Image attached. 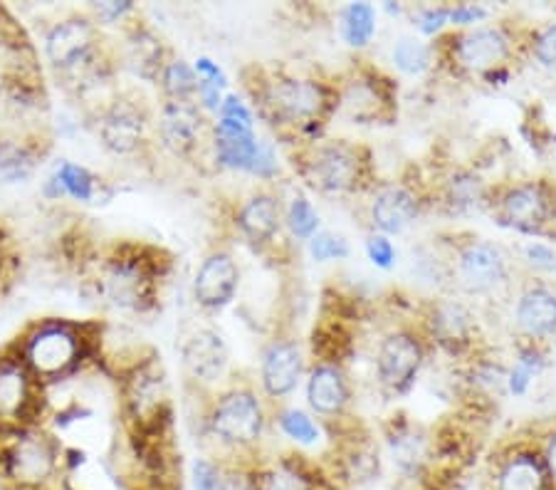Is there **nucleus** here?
Wrapping results in <instances>:
<instances>
[{
	"mask_svg": "<svg viewBox=\"0 0 556 490\" xmlns=\"http://www.w3.org/2000/svg\"><path fill=\"white\" fill-rule=\"evenodd\" d=\"M391 451H393V461L399 463V468L403 474H416L420 468V463L426 458V449L424 441L418 436L410 434H399L391 439Z\"/></svg>",
	"mask_w": 556,
	"mask_h": 490,
	"instance_id": "obj_31",
	"label": "nucleus"
},
{
	"mask_svg": "<svg viewBox=\"0 0 556 490\" xmlns=\"http://www.w3.org/2000/svg\"><path fill=\"white\" fill-rule=\"evenodd\" d=\"M460 275L470 290L485 292L505 278V261L495 246L470 243L460 253Z\"/></svg>",
	"mask_w": 556,
	"mask_h": 490,
	"instance_id": "obj_15",
	"label": "nucleus"
},
{
	"mask_svg": "<svg viewBox=\"0 0 556 490\" xmlns=\"http://www.w3.org/2000/svg\"><path fill=\"white\" fill-rule=\"evenodd\" d=\"M147 139V117L137 104L116 100L100 117V141L116 156H129Z\"/></svg>",
	"mask_w": 556,
	"mask_h": 490,
	"instance_id": "obj_8",
	"label": "nucleus"
},
{
	"mask_svg": "<svg viewBox=\"0 0 556 490\" xmlns=\"http://www.w3.org/2000/svg\"><path fill=\"white\" fill-rule=\"evenodd\" d=\"M536 369H540V362H536V356L529 354V352L522 354V360L517 362V367L513 372V381H509V385H513L515 394H522L529 381H532Z\"/></svg>",
	"mask_w": 556,
	"mask_h": 490,
	"instance_id": "obj_37",
	"label": "nucleus"
},
{
	"mask_svg": "<svg viewBox=\"0 0 556 490\" xmlns=\"http://www.w3.org/2000/svg\"><path fill=\"white\" fill-rule=\"evenodd\" d=\"M287 223H290V230L298 238H309L314 230H317V213L309 206L307 199H294L290 213H287Z\"/></svg>",
	"mask_w": 556,
	"mask_h": 490,
	"instance_id": "obj_34",
	"label": "nucleus"
},
{
	"mask_svg": "<svg viewBox=\"0 0 556 490\" xmlns=\"http://www.w3.org/2000/svg\"><path fill=\"white\" fill-rule=\"evenodd\" d=\"M17 354L40 381H58L75 372L87 356V337L83 327L52 319L35 327Z\"/></svg>",
	"mask_w": 556,
	"mask_h": 490,
	"instance_id": "obj_2",
	"label": "nucleus"
},
{
	"mask_svg": "<svg viewBox=\"0 0 556 490\" xmlns=\"http://www.w3.org/2000/svg\"><path fill=\"white\" fill-rule=\"evenodd\" d=\"M35 168H38V156L30 147L21 141L0 139V184L30 181Z\"/></svg>",
	"mask_w": 556,
	"mask_h": 490,
	"instance_id": "obj_25",
	"label": "nucleus"
},
{
	"mask_svg": "<svg viewBox=\"0 0 556 490\" xmlns=\"http://www.w3.org/2000/svg\"><path fill=\"white\" fill-rule=\"evenodd\" d=\"M312 255L317 261H334V257H346L349 255V246L344 238L331 236V234H319L312 238Z\"/></svg>",
	"mask_w": 556,
	"mask_h": 490,
	"instance_id": "obj_36",
	"label": "nucleus"
},
{
	"mask_svg": "<svg viewBox=\"0 0 556 490\" xmlns=\"http://www.w3.org/2000/svg\"><path fill=\"white\" fill-rule=\"evenodd\" d=\"M552 474L536 453H517L502 466L497 490H549Z\"/></svg>",
	"mask_w": 556,
	"mask_h": 490,
	"instance_id": "obj_18",
	"label": "nucleus"
},
{
	"mask_svg": "<svg viewBox=\"0 0 556 490\" xmlns=\"http://www.w3.org/2000/svg\"><path fill=\"white\" fill-rule=\"evenodd\" d=\"M159 79H161V87H164V92L172 97V102H188V97L199 89V75H195V70L188 67L184 60L164 65Z\"/></svg>",
	"mask_w": 556,
	"mask_h": 490,
	"instance_id": "obj_27",
	"label": "nucleus"
},
{
	"mask_svg": "<svg viewBox=\"0 0 556 490\" xmlns=\"http://www.w3.org/2000/svg\"><path fill=\"white\" fill-rule=\"evenodd\" d=\"M418 203L406 189H386L376 196L371 216L383 234H401L414 223Z\"/></svg>",
	"mask_w": 556,
	"mask_h": 490,
	"instance_id": "obj_21",
	"label": "nucleus"
},
{
	"mask_svg": "<svg viewBox=\"0 0 556 490\" xmlns=\"http://www.w3.org/2000/svg\"><path fill=\"white\" fill-rule=\"evenodd\" d=\"M302 352L294 342H275L263 362V387L270 397H285L298 387Z\"/></svg>",
	"mask_w": 556,
	"mask_h": 490,
	"instance_id": "obj_14",
	"label": "nucleus"
},
{
	"mask_svg": "<svg viewBox=\"0 0 556 490\" xmlns=\"http://www.w3.org/2000/svg\"><path fill=\"white\" fill-rule=\"evenodd\" d=\"M544 463H546V468H549V474H552V478H554V476H556V436H552L549 445H546Z\"/></svg>",
	"mask_w": 556,
	"mask_h": 490,
	"instance_id": "obj_48",
	"label": "nucleus"
},
{
	"mask_svg": "<svg viewBox=\"0 0 556 490\" xmlns=\"http://www.w3.org/2000/svg\"><path fill=\"white\" fill-rule=\"evenodd\" d=\"M0 449V476L13 490H50L60 480V443L38 429L13 431Z\"/></svg>",
	"mask_w": 556,
	"mask_h": 490,
	"instance_id": "obj_1",
	"label": "nucleus"
},
{
	"mask_svg": "<svg viewBox=\"0 0 556 490\" xmlns=\"http://www.w3.org/2000/svg\"><path fill=\"white\" fill-rule=\"evenodd\" d=\"M220 490H257V480L253 474H245V470H226Z\"/></svg>",
	"mask_w": 556,
	"mask_h": 490,
	"instance_id": "obj_41",
	"label": "nucleus"
},
{
	"mask_svg": "<svg viewBox=\"0 0 556 490\" xmlns=\"http://www.w3.org/2000/svg\"><path fill=\"white\" fill-rule=\"evenodd\" d=\"M482 196H485L482 181L472 174H457L451 186H447V199H451V206L455 211L478 209L482 203Z\"/></svg>",
	"mask_w": 556,
	"mask_h": 490,
	"instance_id": "obj_29",
	"label": "nucleus"
},
{
	"mask_svg": "<svg viewBox=\"0 0 556 490\" xmlns=\"http://www.w3.org/2000/svg\"><path fill=\"white\" fill-rule=\"evenodd\" d=\"M393 60H396V65L408 75L424 73L430 62L426 45H420L416 40H401L396 45V50H393Z\"/></svg>",
	"mask_w": 556,
	"mask_h": 490,
	"instance_id": "obj_32",
	"label": "nucleus"
},
{
	"mask_svg": "<svg viewBox=\"0 0 556 490\" xmlns=\"http://www.w3.org/2000/svg\"><path fill=\"white\" fill-rule=\"evenodd\" d=\"M215 151H218V162L230 168H248L253 166L260 145L255 141V134L243 124L220 120L215 127Z\"/></svg>",
	"mask_w": 556,
	"mask_h": 490,
	"instance_id": "obj_16",
	"label": "nucleus"
},
{
	"mask_svg": "<svg viewBox=\"0 0 556 490\" xmlns=\"http://www.w3.org/2000/svg\"><path fill=\"white\" fill-rule=\"evenodd\" d=\"M527 257L536 265H552L554 263V253L546 246H529Z\"/></svg>",
	"mask_w": 556,
	"mask_h": 490,
	"instance_id": "obj_45",
	"label": "nucleus"
},
{
	"mask_svg": "<svg viewBox=\"0 0 556 490\" xmlns=\"http://www.w3.org/2000/svg\"><path fill=\"white\" fill-rule=\"evenodd\" d=\"M536 58H540L546 67L556 70V25L546 28L540 38H536Z\"/></svg>",
	"mask_w": 556,
	"mask_h": 490,
	"instance_id": "obj_39",
	"label": "nucleus"
},
{
	"mask_svg": "<svg viewBox=\"0 0 556 490\" xmlns=\"http://www.w3.org/2000/svg\"><path fill=\"white\" fill-rule=\"evenodd\" d=\"M226 470L220 463L208 461V458H199L193 463L191 470V483L193 490H220L223 488V478H226Z\"/></svg>",
	"mask_w": 556,
	"mask_h": 490,
	"instance_id": "obj_35",
	"label": "nucleus"
},
{
	"mask_svg": "<svg viewBox=\"0 0 556 490\" xmlns=\"http://www.w3.org/2000/svg\"><path fill=\"white\" fill-rule=\"evenodd\" d=\"M275 117L292 124H307L321 117L327 106V89L312 79H280L267 92Z\"/></svg>",
	"mask_w": 556,
	"mask_h": 490,
	"instance_id": "obj_7",
	"label": "nucleus"
},
{
	"mask_svg": "<svg viewBox=\"0 0 556 490\" xmlns=\"http://www.w3.org/2000/svg\"><path fill=\"white\" fill-rule=\"evenodd\" d=\"M280 426L282 431L290 436V439L300 441V443H314L319 439L317 426H314L312 418L307 414L298 412V409H290V412H282L280 416Z\"/></svg>",
	"mask_w": 556,
	"mask_h": 490,
	"instance_id": "obj_33",
	"label": "nucleus"
},
{
	"mask_svg": "<svg viewBox=\"0 0 556 490\" xmlns=\"http://www.w3.org/2000/svg\"><path fill=\"white\" fill-rule=\"evenodd\" d=\"M257 490H314L312 478L292 463H282L255 476Z\"/></svg>",
	"mask_w": 556,
	"mask_h": 490,
	"instance_id": "obj_28",
	"label": "nucleus"
},
{
	"mask_svg": "<svg viewBox=\"0 0 556 490\" xmlns=\"http://www.w3.org/2000/svg\"><path fill=\"white\" fill-rule=\"evenodd\" d=\"M238 226L250 243L255 246L270 243L277 230H280V203L267 193L253 196V199L240 209Z\"/></svg>",
	"mask_w": 556,
	"mask_h": 490,
	"instance_id": "obj_17",
	"label": "nucleus"
},
{
	"mask_svg": "<svg viewBox=\"0 0 556 490\" xmlns=\"http://www.w3.org/2000/svg\"><path fill=\"white\" fill-rule=\"evenodd\" d=\"M344 35L346 40L362 48L371 40L374 35V8L366 3H356L352 8H346L344 13Z\"/></svg>",
	"mask_w": 556,
	"mask_h": 490,
	"instance_id": "obj_30",
	"label": "nucleus"
},
{
	"mask_svg": "<svg viewBox=\"0 0 556 490\" xmlns=\"http://www.w3.org/2000/svg\"><path fill=\"white\" fill-rule=\"evenodd\" d=\"M127 60L129 67L139 77H161V70H164V48H161V40L147 28H134L127 40Z\"/></svg>",
	"mask_w": 556,
	"mask_h": 490,
	"instance_id": "obj_24",
	"label": "nucleus"
},
{
	"mask_svg": "<svg viewBox=\"0 0 556 490\" xmlns=\"http://www.w3.org/2000/svg\"><path fill=\"white\" fill-rule=\"evenodd\" d=\"M211 434L230 449H248L263 436V406L250 391L236 389L220 397L208 418Z\"/></svg>",
	"mask_w": 556,
	"mask_h": 490,
	"instance_id": "obj_6",
	"label": "nucleus"
},
{
	"mask_svg": "<svg viewBox=\"0 0 556 490\" xmlns=\"http://www.w3.org/2000/svg\"><path fill=\"white\" fill-rule=\"evenodd\" d=\"M42 381L25 367L21 354L0 356V426L11 431L35 429L42 412Z\"/></svg>",
	"mask_w": 556,
	"mask_h": 490,
	"instance_id": "obj_4",
	"label": "nucleus"
},
{
	"mask_svg": "<svg viewBox=\"0 0 556 490\" xmlns=\"http://www.w3.org/2000/svg\"><path fill=\"white\" fill-rule=\"evenodd\" d=\"M457 58L470 70L497 67L507 58V40L497 30H475L457 45Z\"/></svg>",
	"mask_w": 556,
	"mask_h": 490,
	"instance_id": "obj_20",
	"label": "nucleus"
},
{
	"mask_svg": "<svg viewBox=\"0 0 556 490\" xmlns=\"http://www.w3.org/2000/svg\"><path fill=\"white\" fill-rule=\"evenodd\" d=\"M366 248H369V257L376 265L389 267L393 263V248L383 236H374Z\"/></svg>",
	"mask_w": 556,
	"mask_h": 490,
	"instance_id": "obj_40",
	"label": "nucleus"
},
{
	"mask_svg": "<svg viewBox=\"0 0 556 490\" xmlns=\"http://www.w3.org/2000/svg\"><path fill=\"white\" fill-rule=\"evenodd\" d=\"M52 176H55V181L62 186L65 196L75 201L92 203L97 199V193H100V178L79 164L60 162Z\"/></svg>",
	"mask_w": 556,
	"mask_h": 490,
	"instance_id": "obj_26",
	"label": "nucleus"
},
{
	"mask_svg": "<svg viewBox=\"0 0 556 490\" xmlns=\"http://www.w3.org/2000/svg\"><path fill=\"white\" fill-rule=\"evenodd\" d=\"M240 282V271L228 253H213L203 261L193 282V296L199 305L208 310L226 307Z\"/></svg>",
	"mask_w": 556,
	"mask_h": 490,
	"instance_id": "obj_10",
	"label": "nucleus"
},
{
	"mask_svg": "<svg viewBox=\"0 0 556 490\" xmlns=\"http://www.w3.org/2000/svg\"><path fill=\"white\" fill-rule=\"evenodd\" d=\"M131 11V3H100L94 5V13L104 23H116Z\"/></svg>",
	"mask_w": 556,
	"mask_h": 490,
	"instance_id": "obj_42",
	"label": "nucleus"
},
{
	"mask_svg": "<svg viewBox=\"0 0 556 490\" xmlns=\"http://www.w3.org/2000/svg\"><path fill=\"white\" fill-rule=\"evenodd\" d=\"M420 360H424V352H420V344L414 337L406 332L391 335L389 340H383L379 350V377L383 387L391 391H406L414 385Z\"/></svg>",
	"mask_w": 556,
	"mask_h": 490,
	"instance_id": "obj_9",
	"label": "nucleus"
},
{
	"mask_svg": "<svg viewBox=\"0 0 556 490\" xmlns=\"http://www.w3.org/2000/svg\"><path fill=\"white\" fill-rule=\"evenodd\" d=\"M250 172H253V174H260V176H270V174L275 172V162H273V154H270V151L260 147L257 156H255V162H253V166H250Z\"/></svg>",
	"mask_w": 556,
	"mask_h": 490,
	"instance_id": "obj_44",
	"label": "nucleus"
},
{
	"mask_svg": "<svg viewBox=\"0 0 556 490\" xmlns=\"http://www.w3.org/2000/svg\"><path fill=\"white\" fill-rule=\"evenodd\" d=\"M445 17H447V13H445V11H430V13L426 15V21H428V23L420 25V28H424L426 33H433V30L441 28Z\"/></svg>",
	"mask_w": 556,
	"mask_h": 490,
	"instance_id": "obj_47",
	"label": "nucleus"
},
{
	"mask_svg": "<svg viewBox=\"0 0 556 490\" xmlns=\"http://www.w3.org/2000/svg\"><path fill=\"white\" fill-rule=\"evenodd\" d=\"M184 367L199 381H215L228 367V347L213 329H195L184 347Z\"/></svg>",
	"mask_w": 556,
	"mask_h": 490,
	"instance_id": "obj_13",
	"label": "nucleus"
},
{
	"mask_svg": "<svg viewBox=\"0 0 556 490\" xmlns=\"http://www.w3.org/2000/svg\"><path fill=\"white\" fill-rule=\"evenodd\" d=\"M156 275L151 261L134 253H119L106 261L102 275V290L112 305L143 312L156 300Z\"/></svg>",
	"mask_w": 556,
	"mask_h": 490,
	"instance_id": "obj_5",
	"label": "nucleus"
},
{
	"mask_svg": "<svg viewBox=\"0 0 556 490\" xmlns=\"http://www.w3.org/2000/svg\"><path fill=\"white\" fill-rule=\"evenodd\" d=\"M517 323L532 337L552 335L556 329V296L544 288L527 290L517 305Z\"/></svg>",
	"mask_w": 556,
	"mask_h": 490,
	"instance_id": "obj_22",
	"label": "nucleus"
},
{
	"mask_svg": "<svg viewBox=\"0 0 556 490\" xmlns=\"http://www.w3.org/2000/svg\"><path fill=\"white\" fill-rule=\"evenodd\" d=\"M505 218L519 230H536L546 218V201L536 186H517L502 201Z\"/></svg>",
	"mask_w": 556,
	"mask_h": 490,
	"instance_id": "obj_23",
	"label": "nucleus"
},
{
	"mask_svg": "<svg viewBox=\"0 0 556 490\" xmlns=\"http://www.w3.org/2000/svg\"><path fill=\"white\" fill-rule=\"evenodd\" d=\"M201 127V112L191 102H168L159 120L161 141L176 156L191 154L199 147Z\"/></svg>",
	"mask_w": 556,
	"mask_h": 490,
	"instance_id": "obj_12",
	"label": "nucleus"
},
{
	"mask_svg": "<svg viewBox=\"0 0 556 490\" xmlns=\"http://www.w3.org/2000/svg\"><path fill=\"white\" fill-rule=\"evenodd\" d=\"M307 399L314 412L319 414H339L349 401V387L344 374L337 367H317L312 372L309 387H307Z\"/></svg>",
	"mask_w": 556,
	"mask_h": 490,
	"instance_id": "obj_19",
	"label": "nucleus"
},
{
	"mask_svg": "<svg viewBox=\"0 0 556 490\" xmlns=\"http://www.w3.org/2000/svg\"><path fill=\"white\" fill-rule=\"evenodd\" d=\"M100 40L97 28L87 17H65L48 33L45 52H48L50 65L65 75H79L89 79V75L100 73Z\"/></svg>",
	"mask_w": 556,
	"mask_h": 490,
	"instance_id": "obj_3",
	"label": "nucleus"
},
{
	"mask_svg": "<svg viewBox=\"0 0 556 490\" xmlns=\"http://www.w3.org/2000/svg\"><path fill=\"white\" fill-rule=\"evenodd\" d=\"M451 17L455 23H472L482 17V11H478V8H457V11L451 13Z\"/></svg>",
	"mask_w": 556,
	"mask_h": 490,
	"instance_id": "obj_46",
	"label": "nucleus"
},
{
	"mask_svg": "<svg viewBox=\"0 0 556 490\" xmlns=\"http://www.w3.org/2000/svg\"><path fill=\"white\" fill-rule=\"evenodd\" d=\"M195 75H199V79H208V83L218 85V87L226 85V77H223L218 65H215V62H211V60H205V58L195 62Z\"/></svg>",
	"mask_w": 556,
	"mask_h": 490,
	"instance_id": "obj_43",
	"label": "nucleus"
},
{
	"mask_svg": "<svg viewBox=\"0 0 556 490\" xmlns=\"http://www.w3.org/2000/svg\"><path fill=\"white\" fill-rule=\"evenodd\" d=\"M312 174L319 189L352 191L362 176V162L356 151L346 145L321 147L312 162Z\"/></svg>",
	"mask_w": 556,
	"mask_h": 490,
	"instance_id": "obj_11",
	"label": "nucleus"
},
{
	"mask_svg": "<svg viewBox=\"0 0 556 490\" xmlns=\"http://www.w3.org/2000/svg\"><path fill=\"white\" fill-rule=\"evenodd\" d=\"M220 120L243 124V127L253 129V117H250V112L245 110V104L240 102L238 97H228V100H223V104H220Z\"/></svg>",
	"mask_w": 556,
	"mask_h": 490,
	"instance_id": "obj_38",
	"label": "nucleus"
}]
</instances>
